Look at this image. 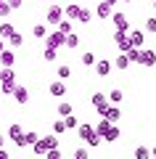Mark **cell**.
Listing matches in <instances>:
<instances>
[{
	"mask_svg": "<svg viewBox=\"0 0 156 159\" xmlns=\"http://www.w3.org/2000/svg\"><path fill=\"white\" fill-rule=\"evenodd\" d=\"M77 130H79V138H82L87 146H100V135H98V130H95V125H87V122H82Z\"/></svg>",
	"mask_w": 156,
	"mask_h": 159,
	"instance_id": "obj_1",
	"label": "cell"
},
{
	"mask_svg": "<svg viewBox=\"0 0 156 159\" xmlns=\"http://www.w3.org/2000/svg\"><path fill=\"white\" fill-rule=\"evenodd\" d=\"M64 16H66V11H64L61 6H50L48 13H45V21H48L50 27H58V24L64 21Z\"/></svg>",
	"mask_w": 156,
	"mask_h": 159,
	"instance_id": "obj_2",
	"label": "cell"
},
{
	"mask_svg": "<svg viewBox=\"0 0 156 159\" xmlns=\"http://www.w3.org/2000/svg\"><path fill=\"white\" fill-rule=\"evenodd\" d=\"M114 43L119 45V51H122V53H127L130 48H132V43H130V34L122 32V29H117V32H114Z\"/></svg>",
	"mask_w": 156,
	"mask_h": 159,
	"instance_id": "obj_3",
	"label": "cell"
},
{
	"mask_svg": "<svg viewBox=\"0 0 156 159\" xmlns=\"http://www.w3.org/2000/svg\"><path fill=\"white\" fill-rule=\"evenodd\" d=\"M109 96H103V93H95L93 96V106H95V111L100 114V117H103V114H106V109H109Z\"/></svg>",
	"mask_w": 156,
	"mask_h": 159,
	"instance_id": "obj_4",
	"label": "cell"
},
{
	"mask_svg": "<svg viewBox=\"0 0 156 159\" xmlns=\"http://www.w3.org/2000/svg\"><path fill=\"white\" fill-rule=\"evenodd\" d=\"M48 45H53V48H66V32H50L48 34Z\"/></svg>",
	"mask_w": 156,
	"mask_h": 159,
	"instance_id": "obj_5",
	"label": "cell"
},
{
	"mask_svg": "<svg viewBox=\"0 0 156 159\" xmlns=\"http://www.w3.org/2000/svg\"><path fill=\"white\" fill-rule=\"evenodd\" d=\"M111 21H114V27H117V29L130 32V21H127V16H124L122 11H114V13H111Z\"/></svg>",
	"mask_w": 156,
	"mask_h": 159,
	"instance_id": "obj_6",
	"label": "cell"
},
{
	"mask_svg": "<svg viewBox=\"0 0 156 159\" xmlns=\"http://www.w3.org/2000/svg\"><path fill=\"white\" fill-rule=\"evenodd\" d=\"M48 93H50V96H66V85H64V82H61V77H58L56 80V82H50V85H48Z\"/></svg>",
	"mask_w": 156,
	"mask_h": 159,
	"instance_id": "obj_7",
	"label": "cell"
},
{
	"mask_svg": "<svg viewBox=\"0 0 156 159\" xmlns=\"http://www.w3.org/2000/svg\"><path fill=\"white\" fill-rule=\"evenodd\" d=\"M103 117H106V119H111L114 125H117L119 119H122V109H119V103H111V106L106 109V114H103Z\"/></svg>",
	"mask_w": 156,
	"mask_h": 159,
	"instance_id": "obj_8",
	"label": "cell"
},
{
	"mask_svg": "<svg viewBox=\"0 0 156 159\" xmlns=\"http://www.w3.org/2000/svg\"><path fill=\"white\" fill-rule=\"evenodd\" d=\"M13 64H16V53L11 48H6V51L0 53V66H13Z\"/></svg>",
	"mask_w": 156,
	"mask_h": 159,
	"instance_id": "obj_9",
	"label": "cell"
},
{
	"mask_svg": "<svg viewBox=\"0 0 156 159\" xmlns=\"http://www.w3.org/2000/svg\"><path fill=\"white\" fill-rule=\"evenodd\" d=\"M111 13H114L111 6H109V3H103V0L95 6V16H98V19H111Z\"/></svg>",
	"mask_w": 156,
	"mask_h": 159,
	"instance_id": "obj_10",
	"label": "cell"
},
{
	"mask_svg": "<svg viewBox=\"0 0 156 159\" xmlns=\"http://www.w3.org/2000/svg\"><path fill=\"white\" fill-rule=\"evenodd\" d=\"M34 141H40L37 133H24L21 138H16V146H19V148H24V146H32Z\"/></svg>",
	"mask_w": 156,
	"mask_h": 159,
	"instance_id": "obj_11",
	"label": "cell"
},
{
	"mask_svg": "<svg viewBox=\"0 0 156 159\" xmlns=\"http://www.w3.org/2000/svg\"><path fill=\"white\" fill-rule=\"evenodd\" d=\"M111 125H114L111 119H106V117H100V119H98V125H95V130H98V135H100V138H106V133L111 130Z\"/></svg>",
	"mask_w": 156,
	"mask_h": 159,
	"instance_id": "obj_12",
	"label": "cell"
},
{
	"mask_svg": "<svg viewBox=\"0 0 156 159\" xmlns=\"http://www.w3.org/2000/svg\"><path fill=\"white\" fill-rule=\"evenodd\" d=\"M109 72H111V61H106V58L95 61V74H100V77H109Z\"/></svg>",
	"mask_w": 156,
	"mask_h": 159,
	"instance_id": "obj_13",
	"label": "cell"
},
{
	"mask_svg": "<svg viewBox=\"0 0 156 159\" xmlns=\"http://www.w3.org/2000/svg\"><path fill=\"white\" fill-rule=\"evenodd\" d=\"M13 98H16V103H21V106H24V103L29 101V90H27L24 85H16V90H13Z\"/></svg>",
	"mask_w": 156,
	"mask_h": 159,
	"instance_id": "obj_14",
	"label": "cell"
},
{
	"mask_svg": "<svg viewBox=\"0 0 156 159\" xmlns=\"http://www.w3.org/2000/svg\"><path fill=\"white\" fill-rule=\"evenodd\" d=\"M64 11H66V19L77 21V19H79V11H82V6H79V3H69V6L64 8Z\"/></svg>",
	"mask_w": 156,
	"mask_h": 159,
	"instance_id": "obj_15",
	"label": "cell"
},
{
	"mask_svg": "<svg viewBox=\"0 0 156 159\" xmlns=\"http://www.w3.org/2000/svg\"><path fill=\"white\" fill-rule=\"evenodd\" d=\"M127 56H130V61H132V64H140V66H143V51H140V48H130V51H127Z\"/></svg>",
	"mask_w": 156,
	"mask_h": 159,
	"instance_id": "obj_16",
	"label": "cell"
},
{
	"mask_svg": "<svg viewBox=\"0 0 156 159\" xmlns=\"http://www.w3.org/2000/svg\"><path fill=\"white\" fill-rule=\"evenodd\" d=\"M32 151L37 154V157H48V151H50V148L45 146V143H42V138H40V141H34V143H32Z\"/></svg>",
	"mask_w": 156,
	"mask_h": 159,
	"instance_id": "obj_17",
	"label": "cell"
},
{
	"mask_svg": "<svg viewBox=\"0 0 156 159\" xmlns=\"http://www.w3.org/2000/svg\"><path fill=\"white\" fill-rule=\"evenodd\" d=\"M24 135V130H21V125H19V122H13L11 127H8V138H11L13 143H16V138H21Z\"/></svg>",
	"mask_w": 156,
	"mask_h": 159,
	"instance_id": "obj_18",
	"label": "cell"
},
{
	"mask_svg": "<svg viewBox=\"0 0 156 159\" xmlns=\"http://www.w3.org/2000/svg\"><path fill=\"white\" fill-rule=\"evenodd\" d=\"M0 90L6 93V96H13V90H16V80H3V82H0Z\"/></svg>",
	"mask_w": 156,
	"mask_h": 159,
	"instance_id": "obj_19",
	"label": "cell"
},
{
	"mask_svg": "<svg viewBox=\"0 0 156 159\" xmlns=\"http://www.w3.org/2000/svg\"><path fill=\"white\" fill-rule=\"evenodd\" d=\"M130 64H132V61H130V56H127V53H119V56H117V61H114V66L124 72V69H127Z\"/></svg>",
	"mask_w": 156,
	"mask_h": 159,
	"instance_id": "obj_20",
	"label": "cell"
},
{
	"mask_svg": "<svg viewBox=\"0 0 156 159\" xmlns=\"http://www.w3.org/2000/svg\"><path fill=\"white\" fill-rule=\"evenodd\" d=\"M119 138H122V130H119V125H111V130L106 133V138H103V141L114 143V141H119Z\"/></svg>",
	"mask_w": 156,
	"mask_h": 159,
	"instance_id": "obj_21",
	"label": "cell"
},
{
	"mask_svg": "<svg viewBox=\"0 0 156 159\" xmlns=\"http://www.w3.org/2000/svg\"><path fill=\"white\" fill-rule=\"evenodd\" d=\"M130 43H132V45L135 48H140V45H143V32H138V29H130Z\"/></svg>",
	"mask_w": 156,
	"mask_h": 159,
	"instance_id": "obj_22",
	"label": "cell"
},
{
	"mask_svg": "<svg viewBox=\"0 0 156 159\" xmlns=\"http://www.w3.org/2000/svg\"><path fill=\"white\" fill-rule=\"evenodd\" d=\"M13 32H16V27H13L11 21L0 24V37H6V40H8V37H11V34H13Z\"/></svg>",
	"mask_w": 156,
	"mask_h": 159,
	"instance_id": "obj_23",
	"label": "cell"
},
{
	"mask_svg": "<svg viewBox=\"0 0 156 159\" xmlns=\"http://www.w3.org/2000/svg\"><path fill=\"white\" fill-rule=\"evenodd\" d=\"M56 56H58V48L45 45V51H42V58H45V61H56Z\"/></svg>",
	"mask_w": 156,
	"mask_h": 159,
	"instance_id": "obj_24",
	"label": "cell"
},
{
	"mask_svg": "<svg viewBox=\"0 0 156 159\" xmlns=\"http://www.w3.org/2000/svg\"><path fill=\"white\" fill-rule=\"evenodd\" d=\"M143 66H156V53L154 51H143Z\"/></svg>",
	"mask_w": 156,
	"mask_h": 159,
	"instance_id": "obj_25",
	"label": "cell"
},
{
	"mask_svg": "<svg viewBox=\"0 0 156 159\" xmlns=\"http://www.w3.org/2000/svg\"><path fill=\"white\" fill-rule=\"evenodd\" d=\"M3 80H16L13 66H3V69H0V82H3Z\"/></svg>",
	"mask_w": 156,
	"mask_h": 159,
	"instance_id": "obj_26",
	"label": "cell"
},
{
	"mask_svg": "<svg viewBox=\"0 0 156 159\" xmlns=\"http://www.w3.org/2000/svg\"><path fill=\"white\" fill-rule=\"evenodd\" d=\"M8 43H11V48H21V45H24V37H21L19 32H13L11 37H8Z\"/></svg>",
	"mask_w": 156,
	"mask_h": 159,
	"instance_id": "obj_27",
	"label": "cell"
},
{
	"mask_svg": "<svg viewBox=\"0 0 156 159\" xmlns=\"http://www.w3.org/2000/svg\"><path fill=\"white\" fill-rule=\"evenodd\" d=\"M90 19H93V11H90V8H85V6H82V11H79V19H77V21H79V24H87Z\"/></svg>",
	"mask_w": 156,
	"mask_h": 159,
	"instance_id": "obj_28",
	"label": "cell"
},
{
	"mask_svg": "<svg viewBox=\"0 0 156 159\" xmlns=\"http://www.w3.org/2000/svg\"><path fill=\"white\" fill-rule=\"evenodd\" d=\"M42 143H45L48 148H56V146H58V138H56V133H53V135H42Z\"/></svg>",
	"mask_w": 156,
	"mask_h": 159,
	"instance_id": "obj_29",
	"label": "cell"
},
{
	"mask_svg": "<svg viewBox=\"0 0 156 159\" xmlns=\"http://www.w3.org/2000/svg\"><path fill=\"white\" fill-rule=\"evenodd\" d=\"M122 90H119V88H114V90L111 93H109V101H111V103H122Z\"/></svg>",
	"mask_w": 156,
	"mask_h": 159,
	"instance_id": "obj_30",
	"label": "cell"
},
{
	"mask_svg": "<svg viewBox=\"0 0 156 159\" xmlns=\"http://www.w3.org/2000/svg\"><path fill=\"white\" fill-rule=\"evenodd\" d=\"M13 13V8H11V3H8V0H3V3H0V16L6 19V16H11Z\"/></svg>",
	"mask_w": 156,
	"mask_h": 159,
	"instance_id": "obj_31",
	"label": "cell"
},
{
	"mask_svg": "<svg viewBox=\"0 0 156 159\" xmlns=\"http://www.w3.org/2000/svg\"><path fill=\"white\" fill-rule=\"evenodd\" d=\"M66 114H72V103L61 101V103H58V117H66Z\"/></svg>",
	"mask_w": 156,
	"mask_h": 159,
	"instance_id": "obj_32",
	"label": "cell"
},
{
	"mask_svg": "<svg viewBox=\"0 0 156 159\" xmlns=\"http://www.w3.org/2000/svg\"><path fill=\"white\" fill-rule=\"evenodd\" d=\"M64 130H66V122H64V117H61V119H56V122H53V133H56V135H61Z\"/></svg>",
	"mask_w": 156,
	"mask_h": 159,
	"instance_id": "obj_33",
	"label": "cell"
},
{
	"mask_svg": "<svg viewBox=\"0 0 156 159\" xmlns=\"http://www.w3.org/2000/svg\"><path fill=\"white\" fill-rule=\"evenodd\" d=\"M32 34H34V37H37V40H42V37H48V29H45L42 24H37V27L32 29Z\"/></svg>",
	"mask_w": 156,
	"mask_h": 159,
	"instance_id": "obj_34",
	"label": "cell"
},
{
	"mask_svg": "<svg viewBox=\"0 0 156 159\" xmlns=\"http://www.w3.org/2000/svg\"><path fill=\"white\" fill-rule=\"evenodd\" d=\"M77 45H79V37L74 32H69L66 34V48H77Z\"/></svg>",
	"mask_w": 156,
	"mask_h": 159,
	"instance_id": "obj_35",
	"label": "cell"
},
{
	"mask_svg": "<svg viewBox=\"0 0 156 159\" xmlns=\"http://www.w3.org/2000/svg\"><path fill=\"white\" fill-rule=\"evenodd\" d=\"M148 157H151V151H148L145 146H138V148H135V159H148Z\"/></svg>",
	"mask_w": 156,
	"mask_h": 159,
	"instance_id": "obj_36",
	"label": "cell"
},
{
	"mask_svg": "<svg viewBox=\"0 0 156 159\" xmlns=\"http://www.w3.org/2000/svg\"><path fill=\"white\" fill-rule=\"evenodd\" d=\"M64 122H66V130H74V127H79V125H77V117H72V114H66V117H64Z\"/></svg>",
	"mask_w": 156,
	"mask_h": 159,
	"instance_id": "obj_37",
	"label": "cell"
},
{
	"mask_svg": "<svg viewBox=\"0 0 156 159\" xmlns=\"http://www.w3.org/2000/svg\"><path fill=\"white\" fill-rule=\"evenodd\" d=\"M82 64L85 66H95V56L93 53H82Z\"/></svg>",
	"mask_w": 156,
	"mask_h": 159,
	"instance_id": "obj_38",
	"label": "cell"
},
{
	"mask_svg": "<svg viewBox=\"0 0 156 159\" xmlns=\"http://www.w3.org/2000/svg\"><path fill=\"white\" fill-rule=\"evenodd\" d=\"M145 32H156V16H148V19H145Z\"/></svg>",
	"mask_w": 156,
	"mask_h": 159,
	"instance_id": "obj_39",
	"label": "cell"
},
{
	"mask_svg": "<svg viewBox=\"0 0 156 159\" xmlns=\"http://www.w3.org/2000/svg\"><path fill=\"white\" fill-rule=\"evenodd\" d=\"M58 29H61V32H66V34H69V32H72V19H64V21L58 24Z\"/></svg>",
	"mask_w": 156,
	"mask_h": 159,
	"instance_id": "obj_40",
	"label": "cell"
},
{
	"mask_svg": "<svg viewBox=\"0 0 156 159\" xmlns=\"http://www.w3.org/2000/svg\"><path fill=\"white\" fill-rule=\"evenodd\" d=\"M58 77H61V80L72 77V69H69V66H58Z\"/></svg>",
	"mask_w": 156,
	"mask_h": 159,
	"instance_id": "obj_41",
	"label": "cell"
},
{
	"mask_svg": "<svg viewBox=\"0 0 156 159\" xmlns=\"http://www.w3.org/2000/svg\"><path fill=\"white\" fill-rule=\"evenodd\" d=\"M74 159H87V148H74Z\"/></svg>",
	"mask_w": 156,
	"mask_h": 159,
	"instance_id": "obj_42",
	"label": "cell"
},
{
	"mask_svg": "<svg viewBox=\"0 0 156 159\" xmlns=\"http://www.w3.org/2000/svg\"><path fill=\"white\" fill-rule=\"evenodd\" d=\"M48 159H61V148H50V151H48Z\"/></svg>",
	"mask_w": 156,
	"mask_h": 159,
	"instance_id": "obj_43",
	"label": "cell"
},
{
	"mask_svg": "<svg viewBox=\"0 0 156 159\" xmlns=\"http://www.w3.org/2000/svg\"><path fill=\"white\" fill-rule=\"evenodd\" d=\"M8 3H11V8H13V11H16V8H21V6H24V0H8Z\"/></svg>",
	"mask_w": 156,
	"mask_h": 159,
	"instance_id": "obj_44",
	"label": "cell"
},
{
	"mask_svg": "<svg viewBox=\"0 0 156 159\" xmlns=\"http://www.w3.org/2000/svg\"><path fill=\"white\" fill-rule=\"evenodd\" d=\"M6 157H8V151H6L3 146H0V159H6Z\"/></svg>",
	"mask_w": 156,
	"mask_h": 159,
	"instance_id": "obj_45",
	"label": "cell"
},
{
	"mask_svg": "<svg viewBox=\"0 0 156 159\" xmlns=\"http://www.w3.org/2000/svg\"><path fill=\"white\" fill-rule=\"evenodd\" d=\"M3 40H6V37H0V53L6 51V43H3Z\"/></svg>",
	"mask_w": 156,
	"mask_h": 159,
	"instance_id": "obj_46",
	"label": "cell"
},
{
	"mask_svg": "<svg viewBox=\"0 0 156 159\" xmlns=\"http://www.w3.org/2000/svg\"><path fill=\"white\" fill-rule=\"evenodd\" d=\"M103 3H109V6L114 8V6H117V3H119V0H103Z\"/></svg>",
	"mask_w": 156,
	"mask_h": 159,
	"instance_id": "obj_47",
	"label": "cell"
},
{
	"mask_svg": "<svg viewBox=\"0 0 156 159\" xmlns=\"http://www.w3.org/2000/svg\"><path fill=\"white\" fill-rule=\"evenodd\" d=\"M151 157H154V159H156V146H154V151H151Z\"/></svg>",
	"mask_w": 156,
	"mask_h": 159,
	"instance_id": "obj_48",
	"label": "cell"
},
{
	"mask_svg": "<svg viewBox=\"0 0 156 159\" xmlns=\"http://www.w3.org/2000/svg\"><path fill=\"white\" fill-rule=\"evenodd\" d=\"M3 141H6V138H3V135H0V146H3Z\"/></svg>",
	"mask_w": 156,
	"mask_h": 159,
	"instance_id": "obj_49",
	"label": "cell"
},
{
	"mask_svg": "<svg viewBox=\"0 0 156 159\" xmlns=\"http://www.w3.org/2000/svg\"><path fill=\"white\" fill-rule=\"evenodd\" d=\"M154 13H156V0H154Z\"/></svg>",
	"mask_w": 156,
	"mask_h": 159,
	"instance_id": "obj_50",
	"label": "cell"
},
{
	"mask_svg": "<svg viewBox=\"0 0 156 159\" xmlns=\"http://www.w3.org/2000/svg\"><path fill=\"white\" fill-rule=\"evenodd\" d=\"M40 3H50V0H40Z\"/></svg>",
	"mask_w": 156,
	"mask_h": 159,
	"instance_id": "obj_51",
	"label": "cell"
},
{
	"mask_svg": "<svg viewBox=\"0 0 156 159\" xmlns=\"http://www.w3.org/2000/svg\"><path fill=\"white\" fill-rule=\"evenodd\" d=\"M122 3H132V0H122Z\"/></svg>",
	"mask_w": 156,
	"mask_h": 159,
	"instance_id": "obj_52",
	"label": "cell"
}]
</instances>
